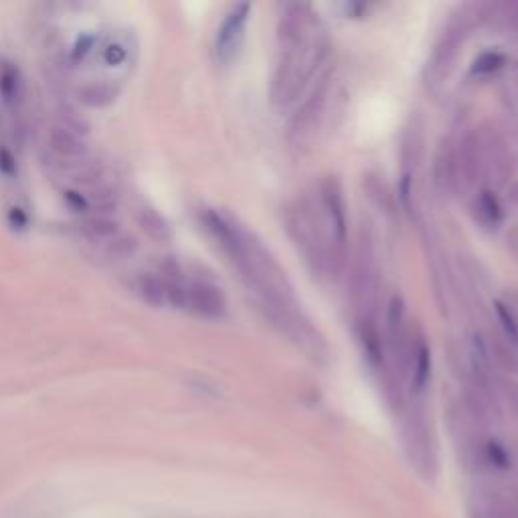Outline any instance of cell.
Returning <instances> with one entry per match:
<instances>
[{"mask_svg":"<svg viewBox=\"0 0 518 518\" xmlns=\"http://www.w3.org/2000/svg\"><path fill=\"white\" fill-rule=\"evenodd\" d=\"M280 57L270 85L272 104L286 108L304 92L330 53V37L312 5H286L278 23Z\"/></svg>","mask_w":518,"mask_h":518,"instance_id":"7a4b0ae2","label":"cell"},{"mask_svg":"<svg viewBox=\"0 0 518 518\" xmlns=\"http://www.w3.org/2000/svg\"><path fill=\"white\" fill-rule=\"evenodd\" d=\"M434 185L440 195L456 189V148L450 140H442L434 156Z\"/></svg>","mask_w":518,"mask_h":518,"instance_id":"9a60e30c","label":"cell"},{"mask_svg":"<svg viewBox=\"0 0 518 518\" xmlns=\"http://www.w3.org/2000/svg\"><path fill=\"white\" fill-rule=\"evenodd\" d=\"M472 209H474L476 219H478L484 227H496V225H500V221H502V207H500V201H498V197H496L492 191H488V189H484V191H480V193L476 195Z\"/></svg>","mask_w":518,"mask_h":518,"instance_id":"d6986e66","label":"cell"},{"mask_svg":"<svg viewBox=\"0 0 518 518\" xmlns=\"http://www.w3.org/2000/svg\"><path fill=\"white\" fill-rule=\"evenodd\" d=\"M142 225H144V229H146L154 239L166 241V239H170V235H172V229H170V225L166 223V219L160 217V215H158L156 211H152V209H144V211H142Z\"/></svg>","mask_w":518,"mask_h":518,"instance_id":"44dd1931","label":"cell"},{"mask_svg":"<svg viewBox=\"0 0 518 518\" xmlns=\"http://www.w3.org/2000/svg\"><path fill=\"white\" fill-rule=\"evenodd\" d=\"M484 144V177H490L496 183H504L510 172V156L506 144L496 132L480 130Z\"/></svg>","mask_w":518,"mask_h":518,"instance_id":"4fadbf2b","label":"cell"},{"mask_svg":"<svg viewBox=\"0 0 518 518\" xmlns=\"http://www.w3.org/2000/svg\"><path fill=\"white\" fill-rule=\"evenodd\" d=\"M494 308H496L498 322L502 326V336L508 342H512L514 347H518V322H516L514 314L510 312V308L504 302H494Z\"/></svg>","mask_w":518,"mask_h":518,"instance_id":"7402d4cb","label":"cell"},{"mask_svg":"<svg viewBox=\"0 0 518 518\" xmlns=\"http://www.w3.org/2000/svg\"><path fill=\"white\" fill-rule=\"evenodd\" d=\"M492 355L504 371L518 373V347H514L504 336L492 340Z\"/></svg>","mask_w":518,"mask_h":518,"instance_id":"ffe728a7","label":"cell"},{"mask_svg":"<svg viewBox=\"0 0 518 518\" xmlns=\"http://www.w3.org/2000/svg\"><path fill=\"white\" fill-rule=\"evenodd\" d=\"M508 247L516 255V259H518V225L508 233Z\"/></svg>","mask_w":518,"mask_h":518,"instance_id":"4316f807","label":"cell"},{"mask_svg":"<svg viewBox=\"0 0 518 518\" xmlns=\"http://www.w3.org/2000/svg\"><path fill=\"white\" fill-rule=\"evenodd\" d=\"M367 191L371 193V199H375L385 209H391V195L385 189V185L379 183L375 177H367Z\"/></svg>","mask_w":518,"mask_h":518,"instance_id":"d4e9b609","label":"cell"},{"mask_svg":"<svg viewBox=\"0 0 518 518\" xmlns=\"http://www.w3.org/2000/svg\"><path fill=\"white\" fill-rule=\"evenodd\" d=\"M506 63V57L500 51H486L482 53L474 65H472V73L474 75H490L494 71H498L502 65Z\"/></svg>","mask_w":518,"mask_h":518,"instance_id":"603a6c76","label":"cell"},{"mask_svg":"<svg viewBox=\"0 0 518 518\" xmlns=\"http://www.w3.org/2000/svg\"><path fill=\"white\" fill-rule=\"evenodd\" d=\"M482 21L496 29H508L518 25V0H502V3H490L478 9Z\"/></svg>","mask_w":518,"mask_h":518,"instance_id":"2e32d148","label":"cell"},{"mask_svg":"<svg viewBox=\"0 0 518 518\" xmlns=\"http://www.w3.org/2000/svg\"><path fill=\"white\" fill-rule=\"evenodd\" d=\"M27 120V83L17 63L0 59V134L21 142Z\"/></svg>","mask_w":518,"mask_h":518,"instance_id":"5b68a950","label":"cell"},{"mask_svg":"<svg viewBox=\"0 0 518 518\" xmlns=\"http://www.w3.org/2000/svg\"><path fill=\"white\" fill-rule=\"evenodd\" d=\"M201 223L235 266L247 288L259 298V304L274 326L312 359L324 357V338L302 314L286 272L259 237L217 209H205L201 213Z\"/></svg>","mask_w":518,"mask_h":518,"instance_id":"6da1fadb","label":"cell"},{"mask_svg":"<svg viewBox=\"0 0 518 518\" xmlns=\"http://www.w3.org/2000/svg\"><path fill=\"white\" fill-rule=\"evenodd\" d=\"M136 292L150 306H156V308L168 306V302H166V284H164V278H162L160 272H148V274L138 276Z\"/></svg>","mask_w":518,"mask_h":518,"instance_id":"ac0fdd59","label":"cell"},{"mask_svg":"<svg viewBox=\"0 0 518 518\" xmlns=\"http://www.w3.org/2000/svg\"><path fill=\"white\" fill-rule=\"evenodd\" d=\"M484 179V144L480 130L468 132L456 148V187L474 189Z\"/></svg>","mask_w":518,"mask_h":518,"instance_id":"7c38bea8","label":"cell"},{"mask_svg":"<svg viewBox=\"0 0 518 518\" xmlns=\"http://www.w3.org/2000/svg\"><path fill=\"white\" fill-rule=\"evenodd\" d=\"M472 17L468 11H464L460 17H456L448 29L444 31L440 43L436 45L434 53H431L427 67H425V79L427 85L431 88H438V85H444L452 73L456 71L462 47L466 43V37L472 29Z\"/></svg>","mask_w":518,"mask_h":518,"instance_id":"8992f818","label":"cell"},{"mask_svg":"<svg viewBox=\"0 0 518 518\" xmlns=\"http://www.w3.org/2000/svg\"><path fill=\"white\" fill-rule=\"evenodd\" d=\"M379 272H377V249L375 235L369 223L359 229L353 268H351V302L361 316H373V306L377 302Z\"/></svg>","mask_w":518,"mask_h":518,"instance_id":"277c9868","label":"cell"},{"mask_svg":"<svg viewBox=\"0 0 518 518\" xmlns=\"http://www.w3.org/2000/svg\"><path fill=\"white\" fill-rule=\"evenodd\" d=\"M11 225L13 227H27V215L21 209H13L11 211Z\"/></svg>","mask_w":518,"mask_h":518,"instance_id":"484cf974","label":"cell"},{"mask_svg":"<svg viewBox=\"0 0 518 518\" xmlns=\"http://www.w3.org/2000/svg\"><path fill=\"white\" fill-rule=\"evenodd\" d=\"M330 77H332V73H324L318 79L312 94L304 100V104L298 108V112L290 120L288 142L292 148H296V150L306 148L312 142L314 134L320 130V124L324 120V112L328 106V98H330V83H332Z\"/></svg>","mask_w":518,"mask_h":518,"instance_id":"ba28073f","label":"cell"},{"mask_svg":"<svg viewBox=\"0 0 518 518\" xmlns=\"http://www.w3.org/2000/svg\"><path fill=\"white\" fill-rule=\"evenodd\" d=\"M0 175L15 177L17 175V156L13 146L0 144Z\"/></svg>","mask_w":518,"mask_h":518,"instance_id":"cb8c5ba5","label":"cell"},{"mask_svg":"<svg viewBox=\"0 0 518 518\" xmlns=\"http://www.w3.org/2000/svg\"><path fill=\"white\" fill-rule=\"evenodd\" d=\"M249 15H251L249 3L233 5L225 13V17L217 29V35H215V55H217L219 63H223V65L231 63L237 57V53L241 51Z\"/></svg>","mask_w":518,"mask_h":518,"instance_id":"30bf717a","label":"cell"},{"mask_svg":"<svg viewBox=\"0 0 518 518\" xmlns=\"http://www.w3.org/2000/svg\"><path fill=\"white\" fill-rule=\"evenodd\" d=\"M429 373H431L429 347H427L423 338H417L415 349H413V357H411V369H409V377H411V383H413L415 391L425 389V385L429 381Z\"/></svg>","mask_w":518,"mask_h":518,"instance_id":"e0dca14e","label":"cell"},{"mask_svg":"<svg viewBox=\"0 0 518 518\" xmlns=\"http://www.w3.org/2000/svg\"><path fill=\"white\" fill-rule=\"evenodd\" d=\"M318 207L322 213V219L326 223L332 247L336 257L344 264L347 259V205H344V195L340 181L336 177H326L320 181L316 189Z\"/></svg>","mask_w":518,"mask_h":518,"instance_id":"9c48e42d","label":"cell"},{"mask_svg":"<svg viewBox=\"0 0 518 518\" xmlns=\"http://www.w3.org/2000/svg\"><path fill=\"white\" fill-rule=\"evenodd\" d=\"M284 225L290 239L304 255L306 264L314 274L338 276L342 272L344 264L334 253L326 223L318 207L316 193L314 197L304 195L290 203L284 211Z\"/></svg>","mask_w":518,"mask_h":518,"instance_id":"3957f363","label":"cell"},{"mask_svg":"<svg viewBox=\"0 0 518 518\" xmlns=\"http://www.w3.org/2000/svg\"><path fill=\"white\" fill-rule=\"evenodd\" d=\"M47 148L51 152V160L57 162L61 170L77 166L90 158L85 130L71 114H63L47 128Z\"/></svg>","mask_w":518,"mask_h":518,"instance_id":"52a82bcc","label":"cell"},{"mask_svg":"<svg viewBox=\"0 0 518 518\" xmlns=\"http://www.w3.org/2000/svg\"><path fill=\"white\" fill-rule=\"evenodd\" d=\"M201 318L221 320L227 314V300L219 286L203 278H185L183 308Z\"/></svg>","mask_w":518,"mask_h":518,"instance_id":"8fae6325","label":"cell"},{"mask_svg":"<svg viewBox=\"0 0 518 518\" xmlns=\"http://www.w3.org/2000/svg\"><path fill=\"white\" fill-rule=\"evenodd\" d=\"M355 332H357V340L361 344V351H363L367 363L373 369H381L385 363V342L375 324V318L373 316L357 318Z\"/></svg>","mask_w":518,"mask_h":518,"instance_id":"5bb4252c","label":"cell"}]
</instances>
